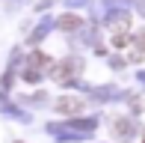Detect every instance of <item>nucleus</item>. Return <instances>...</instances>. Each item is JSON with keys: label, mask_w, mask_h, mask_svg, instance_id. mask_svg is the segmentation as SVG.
<instances>
[{"label": "nucleus", "mask_w": 145, "mask_h": 143, "mask_svg": "<svg viewBox=\"0 0 145 143\" xmlns=\"http://www.w3.org/2000/svg\"><path fill=\"white\" fill-rule=\"evenodd\" d=\"M77 69H83V63H80V60H62V63H59V66L54 69V81L68 83L71 77L77 75Z\"/></svg>", "instance_id": "obj_1"}, {"label": "nucleus", "mask_w": 145, "mask_h": 143, "mask_svg": "<svg viewBox=\"0 0 145 143\" xmlns=\"http://www.w3.org/2000/svg\"><path fill=\"white\" fill-rule=\"evenodd\" d=\"M56 110L59 113H80L83 110V99L80 95H62V99H56Z\"/></svg>", "instance_id": "obj_2"}, {"label": "nucleus", "mask_w": 145, "mask_h": 143, "mask_svg": "<svg viewBox=\"0 0 145 143\" xmlns=\"http://www.w3.org/2000/svg\"><path fill=\"white\" fill-rule=\"evenodd\" d=\"M59 27H62V30H77V27H80V18H77V15H62V18H59Z\"/></svg>", "instance_id": "obj_3"}, {"label": "nucleus", "mask_w": 145, "mask_h": 143, "mask_svg": "<svg viewBox=\"0 0 145 143\" xmlns=\"http://www.w3.org/2000/svg\"><path fill=\"white\" fill-rule=\"evenodd\" d=\"M136 48H139V54H145V30L136 36Z\"/></svg>", "instance_id": "obj_4"}]
</instances>
